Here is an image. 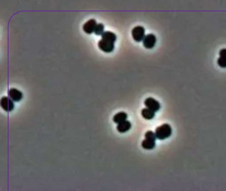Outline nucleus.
<instances>
[{
    "label": "nucleus",
    "mask_w": 226,
    "mask_h": 191,
    "mask_svg": "<svg viewBox=\"0 0 226 191\" xmlns=\"http://www.w3.org/2000/svg\"><path fill=\"white\" fill-rule=\"evenodd\" d=\"M131 127V123L129 121H125L119 123L117 126V129L120 133H125L127 131H129Z\"/></svg>",
    "instance_id": "9"
},
{
    "label": "nucleus",
    "mask_w": 226,
    "mask_h": 191,
    "mask_svg": "<svg viewBox=\"0 0 226 191\" xmlns=\"http://www.w3.org/2000/svg\"><path fill=\"white\" fill-rule=\"evenodd\" d=\"M98 47L105 53H111L114 49V43L101 39L98 42Z\"/></svg>",
    "instance_id": "6"
},
{
    "label": "nucleus",
    "mask_w": 226,
    "mask_h": 191,
    "mask_svg": "<svg viewBox=\"0 0 226 191\" xmlns=\"http://www.w3.org/2000/svg\"><path fill=\"white\" fill-rule=\"evenodd\" d=\"M156 145L155 141H153L148 139H145L141 143V146L143 147V149L147 150L153 149Z\"/></svg>",
    "instance_id": "12"
},
{
    "label": "nucleus",
    "mask_w": 226,
    "mask_h": 191,
    "mask_svg": "<svg viewBox=\"0 0 226 191\" xmlns=\"http://www.w3.org/2000/svg\"><path fill=\"white\" fill-rule=\"evenodd\" d=\"M102 39L105 40L107 41L111 42V43H115L117 39V36L113 32L107 31H104V33L102 35Z\"/></svg>",
    "instance_id": "10"
},
{
    "label": "nucleus",
    "mask_w": 226,
    "mask_h": 191,
    "mask_svg": "<svg viewBox=\"0 0 226 191\" xmlns=\"http://www.w3.org/2000/svg\"><path fill=\"white\" fill-rule=\"evenodd\" d=\"M154 133L158 139L164 140L171 137L172 133V129L169 124L164 123L157 127Z\"/></svg>",
    "instance_id": "1"
},
{
    "label": "nucleus",
    "mask_w": 226,
    "mask_h": 191,
    "mask_svg": "<svg viewBox=\"0 0 226 191\" xmlns=\"http://www.w3.org/2000/svg\"><path fill=\"white\" fill-rule=\"evenodd\" d=\"M144 104L147 108L151 110L154 112L158 111L160 108V103L159 102V101L155 100L153 98L149 97L146 98V100L144 102Z\"/></svg>",
    "instance_id": "4"
},
{
    "label": "nucleus",
    "mask_w": 226,
    "mask_h": 191,
    "mask_svg": "<svg viewBox=\"0 0 226 191\" xmlns=\"http://www.w3.org/2000/svg\"><path fill=\"white\" fill-rule=\"evenodd\" d=\"M104 25L102 23H98L95 28L94 33L97 35H102V34L104 33Z\"/></svg>",
    "instance_id": "14"
},
{
    "label": "nucleus",
    "mask_w": 226,
    "mask_h": 191,
    "mask_svg": "<svg viewBox=\"0 0 226 191\" xmlns=\"http://www.w3.org/2000/svg\"><path fill=\"white\" fill-rule=\"evenodd\" d=\"M218 66H220L221 68H226V58L225 57H220L218 58Z\"/></svg>",
    "instance_id": "16"
},
{
    "label": "nucleus",
    "mask_w": 226,
    "mask_h": 191,
    "mask_svg": "<svg viewBox=\"0 0 226 191\" xmlns=\"http://www.w3.org/2000/svg\"><path fill=\"white\" fill-rule=\"evenodd\" d=\"M96 21L94 19H90L83 25V30L87 34H91L95 30V28L97 25Z\"/></svg>",
    "instance_id": "7"
},
{
    "label": "nucleus",
    "mask_w": 226,
    "mask_h": 191,
    "mask_svg": "<svg viewBox=\"0 0 226 191\" xmlns=\"http://www.w3.org/2000/svg\"><path fill=\"white\" fill-rule=\"evenodd\" d=\"M131 35L135 41H143L145 37V29L142 26H136L131 31Z\"/></svg>",
    "instance_id": "2"
},
{
    "label": "nucleus",
    "mask_w": 226,
    "mask_h": 191,
    "mask_svg": "<svg viewBox=\"0 0 226 191\" xmlns=\"http://www.w3.org/2000/svg\"><path fill=\"white\" fill-rule=\"evenodd\" d=\"M141 115L143 117V118L150 120V119L154 118V116H155V112L149 109V108H143L141 110Z\"/></svg>",
    "instance_id": "13"
},
{
    "label": "nucleus",
    "mask_w": 226,
    "mask_h": 191,
    "mask_svg": "<svg viewBox=\"0 0 226 191\" xmlns=\"http://www.w3.org/2000/svg\"><path fill=\"white\" fill-rule=\"evenodd\" d=\"M8 96L13 102H19L23 98L22 92L15 88H12L9 90Z\"/></svg>",
    "instance_id": "8"
},
{
    "label": "nucleus",
    "mask_w": 226,
    "mask_h": 191,
    "mask_svg": "<svg viewBox=\"0 0 226 191\" xmlns=\"http://www.w3.org/2000/svg\"><path fill=\"white\" fill-rule=\"evenodd\" d=\"M145 139H151L153 141H156V139H157L156 137L155 133H154L152 131H147L145 134Z\"/></svg>",
    "instance_id": "15"
},
{
    "label": "nucleus",
    "mask_w": 226,
    "mask_h": 191,
    "mask_svg": "<svg viewBox=\"0 0 226 191\" xmlns=\"http://www.w3.org/2000/svg\"><path fill=\"white\" fill-rule=\"evenodd\" d=\"M219 54H220V56L221 57H225V58H226V48L221 49Z\"/></svg>",
    "instance_id": "17"
},
{
    "label": "nucleus",
    "mask_w": 226,
    "mask_h": 191,
    "mask_svg": "<svg viewBox=\"0 0 226 191\" xmlns=\"http://www.w3.org/2000/svg\"><path fill=\"white\" fill-rule=\"evenodd\" d=\"M157 43V37L154 34H147L143 40V44L146 49H151L155 46Z\"/></svg>",
    "instance_id": "3"
},
{
    "label": "nucleus",
    "mask_w": 226,
    "mask_h": 191,
    "mask_svg": "<svg viewBox=\"0 0 226 191\" xmlns=\"http://www.w3.org/2000/svg\"><path fill=\"white\" fill-rule=\"evenodd\" d=\"M127 118V114L124 111H119L118 113L115 114L113 116V122L116 123H120L121 122H123L126 121Z\"/></svg>",
    "instance_id": "11"
},
{
    "label": "nucleus",
    "mask_w": 226,
    "mask_h": 191,
    "mask_svg": "<svg viewBox=\"0 0 226 191\" xmlns=\"http://www.w3.org/2000/svg\"><path fill=\"white\" fill-rule=\"evenodd\" d=\"M0 105L6 111H11L13 110L15 107L13 101L7 96H3L1 98Z\"/></svg>",
    "instance_id": "5"
}]
</instances>
